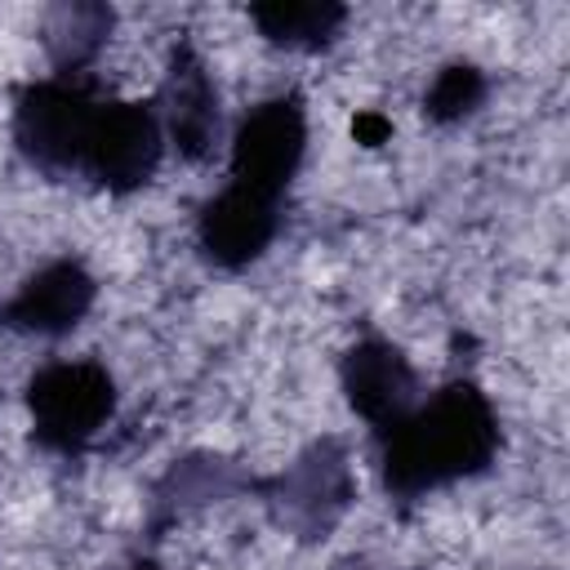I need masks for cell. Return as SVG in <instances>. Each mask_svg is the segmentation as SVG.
<instances>
[{
  "label": "cell",
  "mask_w": 570,
  "mask_h": 570,
  "mask_svg": "<svg viewBox=\"0 0 570 570\" xmlns=\"http://www.w3.org/2000/svg\"><path fill=\"white\" fill-rule=\"evenodd\" d=\"M485 450H490V414L468 387H454L450 396L432 401L423 414L405 423L392 463L414 481H436L472 468Z\"/></svg>",
  "instance_id": "obj_1"
},
{
  "label": "cell",
  "mask_w": 570,
  "mask_h": 570,
  "mask_svg": "<svg viewBox=\"0 0 570 570\" xmlns=\"http://www.w3.org/2000/svg\"><path fill=\"white\" fill-rule=\"evenodd\" d=\"M303 156V116L294 102H263L249 111V120L236 134V187L254 191V196H276L285 187V178L294 174Z\"/></svg>",
  "instance_id": "obj_2"
},
{
  "label": "cell",
  "mask_w": 570,
  "mask_h": 570,
  "mask_svg": "<svg viewBox=\"0 0 570 570\" xmlns=\"http://www.w3.org/2000/svg\"><path fill=\"white\" fill-rule=\"evenodd\" d=\"M31 410L49 441H85L111 414V379L94 365H53L36 379Z\"/></svg>",
  "instance_id": "obj_3"
},
{
  "label": "cell",
  "mask_w": 570,
  "mask_h": 570,
  "mask_svg": "<svg viewBox=\"0 0 570 570\" xmlns=\"http://www.w3.org/2000/svg\"><path fill=\"white\" fill-rule=\"evenodd\" d=\"M267 236H272V200L254 196L236 183L205 214V245L227 263L254 258L267 245Z\"/></svg>",
  "instance_id": "obj_4"
},
{
  "label": "cell",
  "mask_w": 570,
  "mask_h": 570,
  "mask_svg": "<svg viewBox=\"0 0 570 570\" xmlns=\"http://www.w3.org/2000/svg\"><path fill=\"white\" fill-rule=\"evenodd\" d=\"M347 387H352V401L370 414V419H383V414H401V405L410 401V370L405 361L392 352V347H361L347 365Z\"/></svg>",
  "instance_id": "obj_5"
},
{
  "label": "cell",
  "mask_w": 570,
  "mask_h": 570,
  "mask_svg": "<svg viewBox=\"0 0 570 570\" xmlns=\"http://www.w3.org/2000/svg\"><path fill=\"white\" fill-rule=\"evenodd\" d=\"M89 303V281L71 267V263H58L49 272H40L22 298H18V321L31 325V330H62V325H76V316L85 312Z\"/></svg>",
  "instance_id": "obj_6"
},
{
  "label": "cell",
  "mask_w": 570,
  "mask_h": 570,
  "mask_svg": "<svg viewBox=\"0 0 570 570\" xmlns=\"http://www.w3.org/2000/svg\"><path fill=\"white\" fill-rule=\"evenodd\" d=\"M258 22L267 27V36H281V40H312V36H325L330 22H338V9H321V4L258 9Z\"/></svg>",
  "instance_id": "obj_7"
},
{
  "label": "cell",
  "mask_w": 570,
  "mask_h": 570,
  "mask_svg": "<svg viewBox=\"0 0 570 570\" xmlns=\"http://www.w3.org/2000/svg\"><path fill=\"white\" fill-rule=\"evenodd\" d=\"M481 94V80H476V71L472 67H445L441 76H436V85H432V111H463L472 98Z\"/></svg>",
  "instance_id": "obj_8"
}]
</instances>
